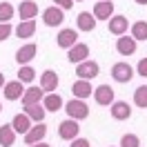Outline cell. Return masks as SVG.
<instances>
[{
  "label": "cell",
  "mask_w": 147,
  "mask_h": 147,
  "mask_svg": "<svg viewBox=\"0 0 147 147\" xmlns=\"http://www.w3.org/2000/svg\"><path fill=\"white\" fill-rule=\"evenodd\" d=\"M65 111H67V116L74 120H85L89 116V107H87V102L80 100V98H71L69 102H65Z\"/></svg>",
  "instance_id": "1"
},
{
  "label": "cell",
  "mask_w": 147,
  "mask_h": 147,
  "mask_svg": "<svg viewBox=\"0 0 147 147\" xmlns=\"http://www.w3.org/2000/svg\"><path fill=\"white\" fill-rule=\"evenodd\" d=\"M100 74V65L96 63V60H83V63L76 65V76L80 78V80H92V78H96Z\"/></svg>",
  "instance_id": "2"
},
{
  "label": "cell",
  "mask_w": 147,
  "mask_h": 147,
  "mask_svg": "<svg viewBox=\"0 0 147 147\" xmlns=\"http://www.w3.org/2000/svg\"><path fill=\"white\" fill-rule=\"evenodd\" d=\"M78 134H80V125H78V120L67 118V120H63V123L58 125V136L63 138V140H69V143H71L74 138H78Z\"/></svg>",
  "instance_id": "3"
},
{
  "label": "cell",
  "mask_w": 147,
  "mask_h": 147,
  "mask_svg": "<svg viewBox=\"0 0 147 147\" xmlns=\"http://www.w3.org/2000/svg\"><path fill=\"white\" fill-rule=\"evenodd\" d=\"M136 74H134V67L127 63H116L114 67H111V78L116 80V83H129L131 78H134Z\"/></svg>",
  "instance_id": "4"
},
{
  "label": "cell",
  "mask_w": 147,
  "mask_h": 147,
  "mask_svg": "<svg viewBox=\"0 0 147 147\" xmlns=\"http://www.w3.org/2000/svg\"><path fill=\"white\" fill-rule=\"evenodd\" d=\"M42 20H45L47 27H60L65 22V11L60 9V7L51 5V7H47V9L42 11Z\"/></svg>",
  "instance_id": "5"
},
{
  "label": "cell",
  "mask_w": 147,
  "mask_h": 147,
  "mask_svg": "<svg viewBox=\"0 0 147 147\" xmlns=\"http://www.w3.org/2000/svg\"><path fill=\"white\" fill-rule=\"evenodd\" d=\"M92 96H94V100H96V105H100V107H109L111 102L116 100L114 98V89H111L109 85H98Z\"/></svg>",
  "instance_id": "6"
},
{
  "label": "cell",
  "mask_w": 147,
  "mask_h": 147,
  "mask_svg": "<svg viewBox=\"0 0 147 147\" xmlns=\"http://www.w3.org/2000/svg\"><path fill=\"white\" fill-rule=\"evenodd\" d=\"M78 42V31L76 29H60L58 31V36H56V45L60 47V49H71L74 45Z\"/></svg>",
  "instance_id": "7"
},
{
  "label": "cell",
  "mask_w": 147,
  "mask_h": 147,
  "mask_svg": "<svg viewBox=\"0 0 147 147\" xmlns=\"http://www.w3.org/2000/svg\"><path fill=\"white\" fill-rule=\"evenodd\" d=\"M22 94H25V85L20 83L18 78H16V80H9V83H5V87H2V96H5L7 100H20Z\"/></svg>",
  "instance_id": "8"
},
{
  "label": "cell",
  "mask_w": 147,
  "mask_h": 147,
  "mask_svg": "<svg viewBox=\"0 0 147 147\" xmlns=\"http://www.w3.org/2000/svg\"><path fill=\"white\" fill-rule=\"evenodd\" d=\"M107 27H109V34H114V36H123V34H127V29H129V20L127 16H111L109 20H107Z\"/></svg>",
  "instance_id": "9"
},
{
  "label": "cell",
  "mask_w": 147,
  "mask_h": 147,
  "mask_svg": "<svg viewBox=\"0 0 147 147\" xmlns=\"http://www.w3.org/2000/svg\"><path fill=\"white\" fill-rule=\"evenodd\" d=\"M36 54H38V47H36V42H27V45H22L16 51V63L22 67V65H29L34 58H36Z\"/></svg>",
  "instance_id": "10"
},
{
  "label": "cell",
  "mask_w": 147,
  "mask_h": 147,
  "mask_svg": "<svg viewBox=\"0 0 147 147\" xmlns=\"http://www.w3.org/2000/svg\"><path fill=\"white\" fill-rule=\"evenodd\" d=\"M67 58H69V63H74V65L87 60V58H89V45H85V42H76L71 49H67Z\"/></svg>",
  "instance_id": "11"
},
{
  "label": "cell",
  "mask_w": 147,
  "mask_h": 147,
  "mask_svg": "<svg viewBox=\"0 0 147 147\" xmlns=\"http://www.w3.org/2000/svg\"><path fill=\"white\" fill-rule=\"evenodd\" d=\"M58 83H60V78H58V74L51 71V69H47V71L40 74V87H42L45 94H54L56 89H58Z\"/></svg>",
  "instance_id": "12"
},
{
  "label": "cell",
  "mask_w": 147,
  "mask_h": 147,
  "mask_svg": "<svg viewBox=\"0 0 147 147\" xmlns=\"http://www.w3.org/2000/svg\"><path fill=\"white\" fill-rule=\"evenodd\" d=\"M136 47H138V42H136L131 36H127V34L118 36V40H116V51H118L120 56H131V54H136Z\"/></svg>",
  "instance_id": "13"
},
{
  "label": "cell",
  "mask_w": 147,
  "mask_h": 147,
  "mask_svg": "<svg viewBox=\"0 0 147 147\" xmlns=\"http://www.w3.org/2000/svg\"><path fill=\"white\" fill-rule=\"evenodd\" d=\"M94 18L96 20H109L114 16V2L111 0H98L96 5H94Z\"/></svg>",
  "instance_id": "14"
},
{
  "label": "cell",
  "mask_w": 147,
  "mask_h": 147,
  "mask_svg": "<svg viewBox=\"0 0 147 147\" xmlns=\"http://www.w3.org/2000/svg\"><path fill=\"white\" fill-rule=\"evenodd\" d=\"M109 114L114 120H129L131 116V107H129L125 100H114L109 105Z\"/></svg>",
  "instance_id": "15"
},
{
  "label": "cell",
  "mask_w": 147,
  "mask_h": 147,
  "mask_svg": "<svg viewBox=\"0 0 147 147\" xmlns=\"http://www.w3.org/2000/svg\"><path fill=\"white\" fill-rule=\"evenodd\" d=\"M45 136H47V125H45V123H36V125H31V129L25 134V143H27V145L42 143Z\"/></svg>",
  "instance_id": "16"
},
{
  "label": "cell",
  "mask_w": 147,
  "mask_h": 147,
  "mask_svg": "<svg viewBox=\"0 0 147 147\" xmlns=\"http://www.w3.org/2000/svg\"><path fill=\"white\" fill-rule=\"evenodd\" d=\"M76 27H78V31H94L96 29V18H94L92 11H80L78 13V18H76Z\"/></svg>",
  "instance_id": "17"
},
{
  "label": "cell",
  "mask_w": 147,
  "mask_h": 147,
  "mask_svg": "<svg viewBox=\"0 0 147 147\" xmlns=\"http://www.w3.org/2000/svg\"><path fill=\"white\" fill-rule=\"evenodd\" d=\"M71 94H74V98H80V100H85V98H89L94 94V87L89 80H76V83L71 85Z\"/></svg>",
  "instance_id": "18"
},
{
  "label": "cell",
  "mask_w": 147,
  "mask_h": 147,
  "mask_svg": "<svg viewBox=\"0 0 147 147\" xmlns=\"http://www.w3.org/2000/svg\"><path fill=\"white\" fill-rule=\"evenodd\" d=\"M42 98H45V92H42V87H29V89H25V94H22V107H27V105H36V102H42Z\"/></svg>",
  "instance_id": "19"
},
{
  "label": "cell",
  "mask_w": 147,
  "mask_h": 147,
  "mask_svg": "<svg viewBox=\"0 0 147 147\" xmlns=\"http://www.w3.org/2000/svg\"><path fill=\"white\" fill-rule=\"evenodd\" d=\"M31 125H34V120L29 118L25 111H22V114H16V116H13V120H11V127L16 129V134H22V136H25L29 129H31Z\"/></svg>",
  "instance_id": "20"
},
{
  "label": "cell",
  "mask_w": 147,
  "mask_h": 147,
  "mask_svg": "<svg viewBox=\"0 0 147 147\" xmlns=\"http://www.w3.org/2000/svg\"><path fill=\"white\" fill-rule=\"evenodd\" d=\"M18 16L20 20H34L38 16V2H34V0H22L18 7Z\"/></svg>",
  "instance_id": "21"
},
{
  "label": "cell",
  "mask_w": 147,
  "mask_h": 147,
  "mask_svg": "<svg viewBox=\"0 0 147 147\" xmlns=\"http://www.w3.org/2000/svg\"><path fill=\"white\" fill-rule=\"evenodd\" d=\"M42 107L47 111H60L65 107V100L60 98V94H45V98H42Z\"/></svg>",
  "instance_id": "22"
},
{
  "label": "cell",
  "mask_w": 147,
  "mask_h": 147,
  "mask_svg": "<svg viewBox=\"0 0 147 147\" xmlns=\"http://www.w3.org/2000/svg\"><path fill=\"white\" fill-rule=\"evenodd\" d=\"M18 38H31L36 34V20H20V25L13 29Z\"/></svg>",
  "instance_id": "23"
},
{
  "label": "cell",
  "mask_w": 147,
  "mask_h": 147,
  "mask_svg": "<svg viewBox=\"0 0 147 147\" xmlns=\"http://www.w3.org/2000/svg\"><path fill=\"white\" fill-rule=\"evenodd\" d=\"M25 114H27L34 123H42L45 116H47V109L42 107V102H36V105H27V107H25Z\"/></svg>",
  "instance_id": "24"
},
{
  "label": "cell",
  "mask_w": 147,
  "mask_h": 147,
  "mask_svg": "<svg viewBox=\"0 0 147 147\" xmlns=\"http://www.w3.org/2000/svg\"><path fill=\"white\" fill-rule=\"evenodd\" d=\"M129 29H131V34H129V36L134 38L136 42L147 40V20H136L134 25H129Z\"/></svg>",
  "instance_id": "25"
},
{
  "label": "cell",
  "mask_w": 147,
  "mask_h": 147,
  "mask_svg": "<svg viewBox=\"0 0 147 147\" xmlns=\"http://www.w3.org/2000/svg\"><path fill=\"white\" fill-rule=\"evenodd\" d=\"M13 143H16V129L11 127V123L9 125H2V127H0V145L11 147Z\"/></svg>",
  "instance_id": "26"
},
{
  "label": "cell",
  "mask_w": 147,
  "mask_h": 147,
  "mask_svg": "<svg viewBox=\"0 0 147 147\" xmlns=\"http://www.w3.org/2000/svg\"><path fill=\"white\" fill-rule=\"evenodd\" d=\"M34 78H36V69L31 67V65H22L18 69V80L22 85H29V83H34Z\"/></svg>",
  "instance_id": "27"
},
{
  "label": "cell",
  "mask_w": 147,
  "mask_h": 147,
  "mask_svg": "<svg viewBox=\"0 0 147 147\" xmlns=\"http://www.w3.org/2000/svg\"><path fill=\"white\" fill-rule=\"evenodd\" d=\"M134 105L140 109H147V85H140L134 92Z\"/></svg>",
  "instance_id": "28"
},
{
  "label": "cell",
  "mask_w": 147,
  "mask_h": 147,
  "mask_svg": "<svg viewBox=\"0 0 147 147\" xmlns=\"http://www.w3.org/2000/svg\"><path fill=\"white\" fill-rule=\"evenodd\" d=\"M13 13H16V9L11 7V2H0V22H9L11 18H13Z\"/></svg>",
  "instance_id": "29"
},
{
  "label": "cell",
  "mask_w": 147,
  "mask_h": 147,
  "mask_svg": "<svg viewBox=\"0 0 147 147\" xmlns=\"http://www.w3.org/2000/svg\"><path fill=\"white\" fill-rule=\"evenodd\" d=\"M120 147H140V138L136 134H125L120 138Z\"/></svg>",
  "instance_id": "30"
},
{
  "label": "cell",
  "mask_w": 147,
  "mask_h": 147,
  "mask_svg": "<svg viewBox=\"0 0 147 147\" xmlns=\"http://www.w3.org/2000/svg\"><path fill=\"white\" fill-rule=\"evenodd\" d=\"M11 34H13L11 22H0V42H2V40H9Z\"/></svg>",
  "instance_id": "31"
},
{
  "label": "cell",
  "mask_w": 147,
  "mask_h": 147,
  "mask_svg": "<svg viewBox=\"0 0 147 147\" xmlns=\"http://www.w3.org/2000/svg\"><path fill=\"white\" fill-rule=\"evenodd\" d=\"M136 74H138V76H143V78H147V58H140V60H138Z\"/></svg>",
  "instance_id": "32"
},
{
  "label": "cell",
  "mask_w": 147,
  "mask_h": 147,
  "mask_svg": "<svg viewBox=\"0 0 147 147\" xmlns=\"http://www.w3.org/2000/svg\"><path fill=\"white\" fill-rule=\"evenodd\" d=\"M69 147H92V145H89V140H87V138H80V136H78V138H74V140H71V145H69Z\"/></svg>",
  "instance_id": "33"
},
{
  "label": "cell",
  "mask_w": 147,
  "mask_h": 147,
  "mask_svg": "<svg viewBox=\"0 0 147 147\" xmlns=\"http://www.w3.org/2000/svg\"><path fill=\"white\" fill-rule=\"evenodd\" d=\"M54 2H56V7H60V9H71V7H74V0H54Z\"/></svg>",
  "instance_id": "34"
},
{
  "label": "cell",
  "mask_w": 147,
  "mask_h": 147,
  "mask_svg": "<svg viewBox=\"0 0 147 147\" xmlns=\"http://www.w3.org/2000/svg\"><path fill=\"white\" fill-rule=\"evenodd\" d=\"M5 83H7V80H5V74L0 71V89H2V87H5Z\"/></svg>",
  "instance_id": "35"
},
{
  "label": "cell",
  "mask_w": 147,
  "mask_h": 147,
  "mask_svg": "<svg viewBox=\"0 0 147 147\" xmlns=\"http://www.w3.org/2000/svg\"><path fill=\"white\" fill-rule=\"evenodd\" d=\"M29 147H49V145H47L45 140H42V143H34V145H29Z\"/></svg>",
  "instance_id": "36"
},
{
  "label": "cell",
  "mask_w": 147,
  "mask_h": 147,
  "mask_svg": "<svg viewBox=\"0 0 147 147\" xmlns=\"http://www.w3.org/2000/svg\"><path fill=\"white\" fill-rule=\"evenodd\" d=\"M134 2H138V5H147V0H134Z\"/></svg>",
  "instance_id": "37"
},
{
  "label": "cell",
  "mask_w": 147,
  "mask_h": 147,
  "mask_svg": "<svg viewBox=\"0 0 147 147\" xmlns=\"http://www.w3.org/2000/svg\"><path fill=\"white\" fill-rule=\"evenodd\" d=\"M74 2H83V0H74Z\"/></svg>",
  "instance_id": "38"
},
{
  "label": "cell",
  "mask_w": 147,
  "mask_h": 147,
  "mask_svg": "<svg viewBox=\"0 0 147 147\" xmlns=\"http://www.w3.org/2000/svg\"><path fill=\"white\" fill-rule=\"evenodd\" d=\"M0 111H2V105H0Z\"/></svg>",
  "instance_id": "39"
}]
</instances>
